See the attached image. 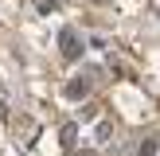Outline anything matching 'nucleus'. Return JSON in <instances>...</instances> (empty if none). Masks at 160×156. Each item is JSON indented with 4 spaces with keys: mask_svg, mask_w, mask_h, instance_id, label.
I'll list each match as a JSON object with an SVG mask.
<instances>
[{
    "mask_svg": "<svg viewBox=\"0 0 160 156\" xmlns=\"http://www.w3.org/2000/svg\"><path fill=\"white\" fill-rule=\"evenodd\" d=\"M74 133H78L74 125H67V129H62V144H74Z\"/></svg>",
    "mask_w": 160,
    "mask_h": 156,
    "instance_id": "20e7f679",
    "label": "nucleus"
},
{
    "mask_svg": "<svg viewBox=\"0 0 160 156\" xmlns=\"http://www.w3.org/2000/svg\"><path fill=\"white\" fill-rule=\"evenodd\" d=\"M137 156H156V140H152V137H148V140H145V144H141V152H137Z\"/></svg>",
    "mask_w": 160,
    "mask_h": 156,
    "instance_id": "7ed1b4c3",
    "label": "nucleus"
},
{
    "mask_svg": "<svg viewBox=\"0 0 160 156\" xmlns=\"http://www.w3.org/2000/svg\"><path fill=\"white\" fill-rule=\"evenodd\" d=\"M78 78H82V74H78ZM86 90H90V78H82V82H70V86H67V98H82Z\"/></svg>",
    "mask_w": 160,
    "mask_h": 156,
    "instance_id": "f03ea898",
    "label": "nucleus"
},
{
    "mask_svg": "<svg viewBox=\"0 0 160 156\" xmlns=\"http://www.w3.org/2000/svg\"><path fill=\"white\" fill-rule=\"evenodd\" d=\"M59 43H62V55H67V59H78V51H82V47H78V35H74L70 27H62Z\"/></svg>",
    "mask_w": 160,
    "mask_h": 156,
    "instance_id": "f257e3e1",
    "label": "nucleus"
}]
</instances>
